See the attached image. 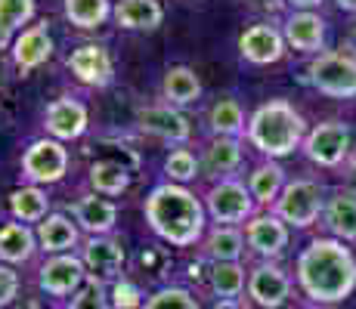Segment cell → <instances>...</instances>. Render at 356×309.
<instances>
[{
    "mask_svg": "<svg viewBox=\"0 0 356 309\" xmlns=\"http://www.w3.org/2000/svg\"><path fill=\"white\" fill-rule=\"evenodd\" d=\"M298 285L310 303H341L356 287V257L338 238H316L300 251L294 266Z\"/></svg>",
    "mask_w": 356,
    "mask_h": 309,
    "instance_id": "cell-1",
    "label": "cell"
},
{
    "mask_svg": "<svg viewBox=\"0 0 356 309\" xmlns=\"http://www.w3.org/2000/svg\"><path fill=\"white\" fill-rule=\"evenodd\" d=\"M146 219L155 235L177 247H189L204 232V210L180 185H159L146 198Z\"/></svg>",
    "mask_w": 356,
    "mask_h": 309,
    "instance_id": "cell-2",
    "label": "cell"
},
{
    "mask_svg": "<svg viewBox=\"0 0 356 309\" xmlns=\"http://www.w3.org/2000/svg\"><path fill=\"white\" fill-rule=\"evenodd\" d=\"M248 140L260 155L285 158L307 140V124L285 99H273L260 106L248 121Z\"/></svg>",
    "mask_w": 356,
    "mask_h": 309,
    "instance_id": "cell-3",
    "label": "cell"
},
{
    "mask_svg": "<svg viewBox=\"0 0 356 309\" xmlns=\"http://www.w3.org/2000/svg\"><path fill=\"white\" fill-rule=\"evenodd\" d=\"M310 84L332 99H353L356 96V56L353 53H319L310 62Z\"/></svg>",
    "mask_w": 356,
    "mask_h": 309,
    "instance_id": "cell-4",
    "label": "cell"
},
{
    "mask_svg": "<svg viewBox=\"0 0 356 309\" xmlns=\"http://www.w3.org/2000/svg\"><path fill=\"white\" fill-rule=\"evenodd\" d=\"M325 210V198H323V185L313 180H294L285 183L279 201L273 204V214H276L282 223L298 226V229H307L319 219V214Z\"/></svg>",
    "mask_w": 356,
    "mask_h": 309,
    "instance_id": "cell-5",
    "label": "cell"
},
{
    "mask_svg": "<svg viewBox=\"0 0 356 309\" xmlns=\"http://www.w3.org/2000/svg\"><path fill=\"white\" fill-rule=\"evenodd\" d=\"M304 155L319 167H338L350 155V127L344 121H325L304 140Z\"/></svg>",
    "mask_w": 356,
    "mask_h": 309,
    "instance_id": "cell-6",
    "label": "cell"
},
{
    "mask_svg": "<svg viewBox=\"0 0 356 309\" xmlns=\"http://www.w3.org/2000/svg\"><path fill=\"white\" fill-rule=\"evenodd\" d=\"M87 278V269L81 263V257H68V253H59V257H50L38 272V285L44 294L63 300V297H74L81 291Z\"/></svg>",
    "mask_w": 356,
    "mask_h": 309,
    "instance_id": "cell-7",
    "label": "cell"
},
{
    "mask_svg": "<svg viewBox=\"0 0 356 309\" xmlns=\"http://www.w3.org/2000/svg\"><path fill=\"white\" fill-rule=\"evenodd\" d=\"M81 263L87 269V281L93 285H106V281H118V272L124 266V244L118 238H90L84 244V253H81Z\"/></svg>",
    "mask_w": 356,
    "mask_h": 309,
    "instance_id": "cell-8",
    "label": "cell"
},
{
    "mask_svg": "<svg viewBox=\"0 0 356 309\" xmlns=\"http://www.w3.org/2000/svg\"><path fill=\"white\" fill-rule=\"evenodd\" d=\"M248 297L254 306H264V309H279L289 303L291 297V278L285 269L273 263H257L254 269L248 272Z\"/></svg>",
    "mask_w": 356,
    "mask_h": 309,
    "instance_id": "cell-9",
    "label": "cell"
},
{
    "mask_svg": "<svg viewBox=\"0 0 356 309\" xmlns=\"http://www.w3.org/2000/svg\"><path fill=\"white\" fill-rule=\"evenodd\" d=\"M68 152L53 140H38L22 155V176L29 183H56L65 176Z\"/></svg>",
    "mask_w": 356,
    "mask_h": 309,
    "instance_id": "cell-10",
    "label": "cell"
},
{
    "mask_svg": "<svg viewBox=\"0 0 356 309\" xmlns=\"http://www.w3.org/2000/svg\"><path fill=\"white\" fill-rule=\"evenodd\" d=\"M204 201H208L211 217L220 219V223H242V219H251L254 204H257L254 198H251V192L236 180H223L220 185H214V189L204 195Z\"/></svg>",
    "mask_w": 356,
    "mask_h": 309,
    "instance_id": "cell-11",
    "label": "cell"
},
{
    "mask_svg": "<svg viewBox=\"0 0 356 309\" xmlns=\"http://www.w3.org/2000/svg\"><path fill=\"white\" fill-rule=\"evenodd\" d=\"M245 242L264 260H276L289 244V223H282L276 214H260L245 223Z\"/></svg>",
    "mask_w": 356,
    "mask_h": 309,
    "instance_id": "cell-12",
    "label": "cell"
},
{
    "mask_svg": "<svg viewBox=\"0 0 356 309\" xmlns=\"http://www.w3.org/2000/svg\"><path fill=\"white\" fill-rule=\"evenodd\" d=\"M285 44L298 53H319L325 44V19L313 10H298L285 19Z\"/></svg>",
    "mask_w": 356,
    "mask_h": 309,
    "instance_id": "cell-13",
    "label": "cell"
},
{
    "mask_svg": "<svg viewBox=\"0 0 356 309\" xmlns=\"http://www.w3.org/2000/svg\"><path fill=\"white\" fill-rule=\"evenodd\" d=\"M238 50L254 65H270V62H279L285 56V34L276 31L273 25H251L238 37Z\"/></svg>",
    "mask_w": 356,
    "mask_h": 309,
    "instance_id": "cell-14",
    "label": "cell"
},
{
    "mask_svg": "<svg viewBox=\"0 0 356 309\" xmlns=\"http://www.w3.org/2000/svg\"><path fill=\"white\" fill-rule=\"evenodd\" d=\"M68 68L74 72V78L90 87H106L108 81H112V59H108V53L97 44L78 47V50L68 56Z\"/></svg>",
    "mask_w": 356,
    "mask_h": 309,
    "instance_id": "cell-15",
    "label": "cell"
},
{
    "mask_svg": "<svg viewBox=\"0 0 356 309\" xmlns=\"http://www.w3.org/2000/svg\"><path fill=\"white\" fill-rule=\"evenodd\" d=\"M44 127L59 140H78L87 130V108L74 99H56L47 108Z\"/></svg>",
    "mask_w": 356,
    "mask_h": 309,
    "instance_id": "cell-16",
    "label": "cell"
},
{
    "mask_svg": "<svg viewBox=\"0 0 356 309\" xmlns=\"http://www.w3.org/2000/svg\"><path fill=\"white\" fill-rule=\"evenodd\" d=\"M140 127L149 130V133L161 136V140H170V142H186L189 140V121L183 118L180 112H174L170 106H152V108H143L140 115Z\"/></svg>",
    "mask_w": 356,
    "mask_h": 309,
    "instance_id": "cell-17",
    "label": "cell"
},
{
    "mask_svg": "<svg viewBox=\"0 0 356 309\" xmlns=\"http://www.w3.org/2000/svg\"><path fill=\"white\" fill-rule=\"evenodd\" d=\"M323 217L338 242H356V195L353 192H334L328 198Z\"/></svg>",
    "mask_w": 356,
    "mask_h": 309,
    "instance_id": "cell-18",
    "label": "cell"
},
{
    "mask_svg": "<svg viewBox=\"0 0 356 309\" xmlns=\"http://www.w3.org/2000/svg\"><path fill=\"white\" fill-rule=\"evenodd\" d=\"M53 53V40L50 34H47L44 25H34V28L22 31V37L16 40V50H13V59H16V65L22 68V72H31V68H38L40 62H47Z\"/></svg>",
    "mask_w": 356,
    "mask_h": 309,
    "instance_id": "cell-19",
    "label": "cell"
},
{
    "mask_svg": "<svg viewBox=\"0 0 356 309\" xmlns=\"http://www.w3.org/2000/svg\"><path fill=\"white\" fill-rule=\"evenodd\" d=\"M38 242H40V251L59 257L63 251H72V247L78 244V226L65 214H53L38 226Z\"/></svg>",
    "mask_w": 356,
    "mask_h": 309,
    "instance_id": "cell-20",
    "label": "cell"
},
{
    "mask_svg": "<svg viewBox=\"0 0 356 309\" xmlns=\"http://www.w3.org/2000/svg\"><path fill=\"white\" fill-rule=\"evenodd\" d=\"M161 3L159 0H121L115 6V22L121 28H130V31H140V28H159L161 25Z\"/></svg>",
    "mask_w": 356,
    "mask_h": 309,
    "instance_id": "cell-21",
    "label": "cell"
},
{
    "mask_svg": "<svg viewBox=\"0 0 356 309\" xmlns=\"http://www.w3.org/2000/svg\"><path fill=\"white\" fill-rule=\"evenodd\" d=\"M74 217L93 235H106V232L115 229V204L106 201V198L97 195H84L78 204H74Z\"/></svg>",
    "mask_w": 356,
    "mask_h": 309,
    "instance_id": "cell-22",
    "label": "cell"
},
{
    "mask_svg": "<svg viewBox=\"0 0 356 309\" xmlns=\"http://www.w3.org/2000/svg\"><path fill=\"white\" fill-rule=\"evenodd\" d=\"M161 93H164V99L174 102V106H189V102H195L198 93H202V81L195 78L193 68L174 65V68H168V74H164Z\"/></svg>",
    "mask_w": 356,
    "mask_h": 309,
    "instance_id": "cell-23",
    "label": "cell"
},
{
    "mask_svg": "<svg viewBox=\"0 0 356 309\" xmlns=\"http://www.w3.org/2000/svg\"><path fill=\"white\" fill-rule=\"evenodd\" d=\"M285 189V170L279 164H260L254 167V174L248 176V192L257 204H276L279 195Z\"/></svg>",
    "mask_w": 356,
    "mask_h": 309,
    "instance_id": "cell-24",
    "label": "cell"
},
{
    "mask_svg": "<svg viewBox=\"0 0 356 309\" xmlns=\"http://www.w3.org/2000/svg\"><path fill=\"white\" fill-rule=\"evenodd\" d=\"M34 257V235L25 226L6 223L0 229V260L3 263H29Z\"/></svg>",
    "mask_w": 356,
    "mask_h": 309,
    "instance_id": "cell-25",
    "label": "cell"
},
{
    "mask_svg": "<svg viewBox=\"0 0 356 309\" xmlns=\"http://www.w3.org/2000/svg\"><path fill=\"white\" fill-rule=\"evenodd\" d=\"M242 251H245V235L238 229H229V226H220V229H214L204 238V253L214 263H238Z\"/></svg>",
    "mask_w": 356,
    "mask_h": 309,
    "instance_id": "cell-26",
    "label": "cell"
},
{
    "mask_svg": "<svg viewBox=\"0 0 356 309\" xmlns=\"http://www.w3.org/2000/svg\"><path fill=\"white\" fill-rule=\"evenodd\" d=\"M238 164H242V149H238V142L229 140V136H217V140L204 149V167L214 176L232 174Z\"/></svg>",
    "mask_w": 356,
    "mask_h": 309,
    "instance_id": "cell-27",
    "label": "cell"
},
{
    "mask_svg": "<svg viewBox=\"0 0 356 309\" xmlns=\"http://www.w3.org/2000/svg\"><path fill=\"white\" fill-rule=\"evenodd\" d=\"M211 291L223 300H236L245 291V269L242 263H214L211 266Z\"/></svg>",
    "mask_w": 356,
    "mask_h": 309,
    "instance_id": "cell-28",
    "label": "cell"
},
{
    "mask_svg": "<svg viewBox=\"0 0 356 309\" xmlns=\"http://www.w3.org/2000/svg\"><path fill=\"white\" fill-rule=\"evenodd\" d=\"M211 130H214L217 136H229V140L245 133L242 106H238L236 99H217L214 108H211Z\"/></svg>",
    "mask_w": 356,
    "mask_h": 309,
    "instance_id": "cell-29",
    "label": "cell"
},
{
    "mask_svg": "<svg viewBox=\"0 0 356 309\" xmlns=\"http://www.w3.org/2000/svg\"><path fill=\"white\" fill-rule=\"evenodd\" d=\"M108 0H65V16L78 28H97L108 19Z\"/></svg>",
    "mask_w": 356,
    "mask_h": 309,
    "instance_id": "cell-30",
    "label": "cell"
},
{
    "mask_svg": "<svg viewBox=\"0 0 356 309\" xmlns=\"http://www.w3.org/2000/svg\"><path fill=\"white\" fill-rule=\"evenodd\" d=\"M47 208H50V201H47V195L38 189V185H25V189H16L10 195V210L13 217L19 219H44Z\"/></svg>",
    "mask_w": 356,
    "mask_h": 309,
    "instance_id": "cell-31",
    "label": "cell"
},
{
    "mask_svg": "<svg viewBox=\"0 0 356 309\" xmlns=\"http://www.w3.org/2000/svg\"><path fill=\"white\" fill-rule=\"evenodd\" d=\"M90 183L102 195H121L127 189V170L115 161H99L90 167Z\"/></svg>",
    "mask_w": 356,
    "mask_h": 309,
    "instance_id": "cell-32",
    "label": "cell"
},
{
    "mask_svg": "<svg viewBox=\"0 0 356 309\" xmlns=\"http://www.w3.org/2000/svg\"><path fill=\"white\" fill-rule=\"evenodd\" d=\"M34 12V0H0V47L10 44L13 31L29 22Z\"/></svg>",
    "mask_w": 356,
    "mask_h": 309,
    "instance_id": "cell-33",
    "label": "cell"
},
{
    "mask_svg": "<svg viewBox=\"0 0 356 309\" xmlns=\"http://www.w3.org/2000/svg\"><path fill=\"white\" fill-rule=\"evenodd\" d=\"M143 309H202L198 300L183 287H161L143 303Z\"/></svg>",
    "mask_w": 356,
    "mask_h": 309,
    "instance_id": "cell-34",
    "label": "cell"
},
{
    "mask_svg": "<svg viewBox=\"0 0 356 309\" xmlns=\"http://www.w3.org/2000/svg\"><path fill=\"white\" fill-rule=\"evenodd\" d=\"M65 309H112V300H108V294H106V287L102 285L87 281V285L81 287L72 300H68Z\"/></svg>",
    "mask_w": 356,
    "mask_h": 309,
    "instance_id": "cell-35",
    "label": "cell"
},
{
    "mask_svg": "<svg viewBox=\"0 0 356 309\" xmlns=\"http://www.w3.org/2000/svg\"><path fill=\"white\" fill-rule=\"evenodd\" d=\"M164 170H168L170 180H193L198 164H195V155L186 152V149H177V152L168 155V161H164Z\"/></svg>",
    "mask_w": 356,
    "mask_h": 309,
    "instance_id": "cell-36",
    "label": "cell"
},
{
    "mask_svg": "<svg viewBox=\"0 0 356 309\" xmlns=\"http://www.w3.org/2000/svg\"><path fill=\"white\" fill-rule=\"evenodd\" d=\"M143 294L136 291L130 281H124V278H118L112 285V306L115 309H143Z\"/></svg>",
    "mask_w": 356,
    "mask_h": 309,
    "instance_id": "cell-37",
    "label": "cell"
},
{
    "mask_svg": "<svg viewBox=\"0 0 356 309\" xmlns=\"http://www.w3.org/2000/svg\"><path fill=\"white\" fill-rule=\"evenodd\" d=\"M16 294H19V276H16V269H10V266L0 263V309L10 306L13 300H16Z\"/></svg>",
    "mask_w": 356,
    "mask_h": 309,
    "instance_id": "cell-38",
    "label": "cell"
},
{
    "mask_svg": "<svg viewBox=\"0 0 356 309\" xmlns=\"http://www.w3.org/2000/svg\"><path fill=\"white\" fill-rule=\"evenodd\" d=\"M294 10H313V6H319L323 0H289Z\"/></svg>",
    "mask_w": 356,
    "mask_h": 309,
    "instance_id": "cell-39",
    "label": "cell"
},
{
    "mask_svg": "<svg viewBox=\"0 0 356 309\" xmlns=\"http://www.w3.org/2000/svg\"><path fill=\"white\" fill-rule=\"evenodd\" d=\"M211 309H248V306H242L238 300H217Z\"/></svg>",
    "mask_w": 356,
    "mask_h": 309,
    "instance_id": "cell-40",
    "label": "cell"
},
{
    "mask_svg": "<svg viewBox=\"0 0 356 309\" xmlns=\"http://www.w3.org/2000/svg\"><path fill=\"white\" fill-rule=\"evenodd\" d=\"M347 183H350L353 189H356V155L350 158V161H347Z\"/></svg>",
    "mask_w": 356,
    "mask_h": 309,
    "instance_id": "cell-41",
    "label": "cell"
},
{
    "mask_svg": "<svg viewBox=\"0 0 356 309\" xmlns=\"http://www.w3.org/2000/svg\"><path fill=\"white\" fill-rule=\"evenodd\" d=\"M334 3H338L344 12H356V0H334Z\"/></svg>",
    "mask_w": 356,
    "mask_h": 309,
    "instance_id": "cell-42",
    "label": "cell"
},
{
    "mask_svg": "<svg viewBox=\"0 0 356 309\" xmlns=\"http://www.w3.org/2000/svg\"><path fill=\"white\" fill-rule=\"evenodd\" d=\"M300 309H328V306H319V303H307V306H300Z\"/></svg>",
    "mask_w": 356,
    "mask_h": 309,
    "instance_id": "cell-43",
    "label": "cell"
},
{
    "mask_svg": "<svg viewBox=\"0 0 356 309\" xmlns=\"http://www.w3.org/2000/svg\"><path fill=\"white\" fill-rule=\"evenodd\" d=\"M353 47H356V25H353Z\"/></svg>",
    "mask_w": 356,
    "mask_h": 309,
    "instance_id": "cell-44",
    "label": "cell"
}]
</instances>
